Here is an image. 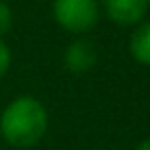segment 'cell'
Returning <instances> with one entry per match:
<instances>
[{"mask_svg": "<svg viewBox=\"0 0 150 150\" xmlns=\"http://www.w3.org/2000/svg\"><path fill=\"white\" fill-rule=\"evenodd\" d=\"M50 127L45 105L33 95H19L0 111V138L17 150H29Z\"/></svg>", "mask_w": 150, "mask_h": 150, "instance_id": "1", "label": "cell"}, {"mask_svg": "<svg viewBox=\"0 0 150 150\" xmlns=\"http://www.w3.org/2000/svg\"><path fill=\"white\" fill-rule=\"evenodd\" d=\"M54 21L72 35H84L93 31L101 19L99 0H54Z\"/></svg>", "mask_w": 150, "mask_h": 150, "instance_id": "2", "label": "cell"}, {"mask_svg": "<svg viewBox=\"0 0 150 150\" xmlns=\"http://www.w3.org/2000/svg\"><path fill=\"white\" fill-rule=\"evenodd\" d=\"M101 13L119 25V27H136L146 19L148 2L146 0H99Z\"/></svg>", "mask_w": 150, "mask_h": 150, "instance_id": "3", "label": "cell"}, {"mask_svg": "<svg viewBox=\"0 0 150 150\" xmlns=\"http://www.w3.org/2000/svg\"><path fill=\"white\" fill-rule=\"evenodd\" d=\"M97 64V47L91 39L78 37L64 50V68L72 74H86Z\"/></svg>", "mask_w": 150, "mask_h": 150, "instance_id": "4", "label": "cell"}, {"mask_svg": "<svg viewBox=\"0 0 150 150\" xmlns=\"http://www.w3.org/2000/svg\"><path fill=\"white\" fill-rule=\"evenodd\" d=\"M127 50H129V56L138 64L150 66V21H142L140 25L134 27Z\"/></svg>", "mask_w": 150, "mask_h": 150, "instance_id": "5", "label": "cell"}, {"mask_svg": "<svg viewBox=\"0 0 150 150\" xmlns=\"http://www.w3.org/2000/svg\"><path fill=\"white\" fill-rule=\"evenodd\" d=\"M15 25V13L8 2L0 0V37H4Z\"/></svg>", "mask_w": 150, "mask_h": 150, "instance_id": "6", "label": "cell"}, {"mask_svg": "<svg viewBox=\"0 0 150 150\" xmlns=\"http://www.w3.org/2000/svg\"><path fill=\"white\" fill-rule=\"evenodd\" d=\"M11 64H13V54H11V47H8V43L4 41V37H0V80H2V78L8 74Z\"/></svg>", "mask_w": 150, "mask_h": 150, "instance_id": "7", "label": "cell"}, {"mask_svg": "<svg viewBox=\"0 0 150 150\" xmlns=\"http://www.w3.org/2000/svg\"><path fill=\"white\" fill-rule=\"evenodd\" d=\"M134 150H150V138H144V140H142Z\"/></svg>", "mask_w": 150, "mask_h": 150, "instance_id": "8", "label": "cell"}, {"mask_svg": "<svg viewBox=\"0 0 150 150\" xmlns=\"http://www.w3.org/2000/svg\"><path fill=\"white\" fill-rule=\"evenodd\" d=\"M146 2H148V6H150V0H146Z\"/></svg>", "mask_w": 150, "mask_h": 150, "instance_id": "9", "label": "cell"}]
</instances>
